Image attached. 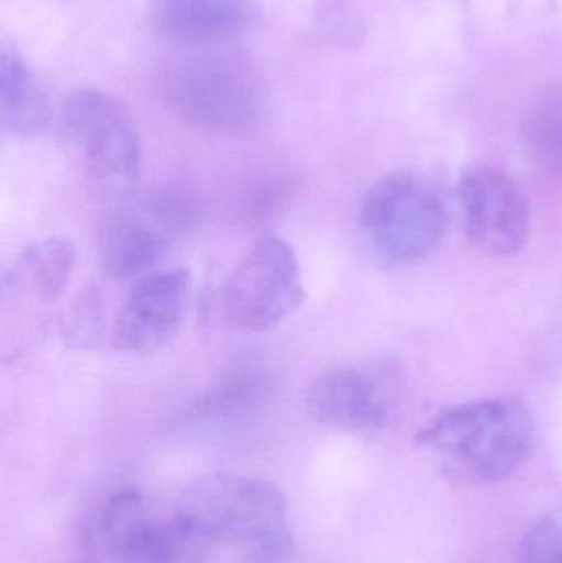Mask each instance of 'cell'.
Returning <instances> with one entry per match:
<instances>
[{
	"mask_svg": "<svg viewBox=\"0 0 562 563\" xmlns=\"http://www.w3.org/2000/svg\"><path fill=\"white\" fill-rule=\"evenodd\" d=\"M418 442L455 486H485L510 478L533 449V422L524 402L491 397L439 412Z\"/></svg>",
	"mask_w": 562,
	"mask_h": 563,
	"instance_id": "cell-1",
	"label": "cell"
},
{
	"mask_svg": "<svg viewBox=\"0 0 562 563\" xmlns=\"http://www.w3.org/2000/svg\"><path fill=\"white\" fill-rule=\"evenodd\" d=\"M158 88L175 114L210 131H247L267 104L257 66L223 42L184 45L162 65Z\"/></svg>",
	"mask_w": 562,
	"mask_h": 563,
	"instance_id": "cell-2",
	"label": "cell"
},
{
	"mask_svg": "<svg viewBox=\"0 0 562 563\" xmlns=\"http://www.w3.org/2000/svg\"><path fill=\"white\" fill-rule=\"evenodd\" d=\"M445 220L436 188L409 172L375 181L359 211L360 233L370 257L392 269L412 266L432 254L444 236Z\"/></svg>",
	"mask_w": 562,
	"mask_h": 563,
	"instance_id": "cell-3",
	"label": "cell"
},
{
	"mask_svg": "<svg viewBox=\"0 0 562 563\" xmlns=\"http://www.w3.org/2000/svg\"><path fill=\"white\" fill-rule=\"evenodd\" d=\"M287 498L274 483L234 473H213L197 479L178 503L177 515L211 544L243 551L257 539L289 526Z\"/></svg>",
	"mask_w": 562,
	"mask_h": 563,
	"instance_id": "cell-4",
	"label": "cell"
},
{
	"mask_svg": "<svg viewBox=\"0 0 562 563\" xmlns=\"http://www.w3.org/2000/svg\"><path fill=\"white\" fill-rule=\"evenodd\" d=\"M304 301L299 257L293 244L279 236L257 241L224 282V314L241 330H273L293 317Z\"/></svg>",
	"mask_w": 562,
	"mask_h": 563,
	"instance_id": "cell-5",
	"label": "cell"
},
{
	"mask_svg": "<svg viewBox=\"0 0 562 563\" xmlns=\"http://www.w3.org/2000/svg\"><path fill=\"white\" fill-rule=\"evenodd\" d=\"M63 119L92 177L112 190H132L141 174L142 142L124 102L102 89L81 88L66 99Z\"/></svg>",
	"mask_w": 562,
	"mask_h": 563,
	"instance_id": "cell-6",
	"label": "cell"
},
{
	"mask_svg": "<svg viewBox=\"0 0 562 563\" xmlns=\"http://www.w3.org/2000/svg\"><path fill=\"white\" fill-rule=\"evenodd\" d=\"M462 231L487 257H511L527 246L531 211L524 188L504 170L477 165L462 174L458 187Z\"/></svg>",
	"mask_w": 562,
	"mask_h": 563,
	"instance_id": "cell-7",
	"label": "cell"
},
{
	"mask_svg": "<svg viewBox=\"0 0 562 563\" xmlns=\"http://www.w3.org/2000/svg\"><path fill=\"white\" fill-rule=\"evenodd\" d=\"M191 276L184 267L139 277L112 323V346L122 353L151 354L167 346L184 323Z\"/></svg>",
	"mask_w": 562,
	"mask_h": 563,
	"instance_id": "cell-8",
	"label": "cell"
},
{
	"mask_svg": "<svg viewBox=\"0 0 562 563\" xmlns=\"http://www.w3.org/2000/svg\"><path fill=\"white\" fill-rule=\"evenodd\" d=\"M177 210L151 207L119 210L99 231V263L111 279H134L148 274L170 246Z\"/></svg>",
	"mask_w": 562,
	"mask_h": 563,
	"instance_id": "cell-9",
	"label": "cell"
},
{
	"mask_svg": "<svg viewBox=\"0 0 562 563\" xmlns=\"http://www.w3.org/2000/svg\"><path fill=\"white\" fill-rule=\"evenodd\" d=\"M304 402L317 423L349 432H376L385 429L389 419L385 387L360 367H339L316 377Z\"/></svg>",
	"mask_w": 562,
	"mask_h": 563,
	"instance_id": "cell-10",
	"label": "cell"
},
{
	"mask_svg": "<svg viewBox=\"0 0 562 563\" xmlns=\"http://www.w3.org/2000/svg\"><path fill=\"white\" fill-rule=\"evenodd\" d=\"M256 0H151V22L181 45L220 43L256 20Z\"/></svg>",
	"mask_w": 562,
	"mask_h": 563,
	"instance_id": "cell-11",
	"label": "cell"
},
{
	"mask_svg": "<svg viewBox=\"0 0 562 563\" xmlns=\"http://www.w3.org/2000/svg\"><path fill=\"white\" fill-rule=\"evenodd\" d=\"M0 119L20 137L42 134L52 121L45 89L13 46H3L0 58Z\"/></svg>",
	"mask_w": 562,
	"mask_h": 563,
	"instance_id": "cell-12",
	"label": "cell"
},
{
	"mask_svg": "<svg viewBox=\"0 0 562 563\" xmlns=\"http://www.w3.org/2000/svg\"><path fill=\"white\" fill-rule=\"evenodd\" d=\"M151 519L141 489L134 486L114 489L96 506L86 522V552L115 561Z\"/></svg>",
	"mask_w": 562,
	"mask_h": 563,
	"instance_id": "cell-13",
	"label": "cell"
},
{
	"mask_svg": "<svg viewBox=\"0 0 562 563\" xmlns=\"http://www.w3.org/2000/svg\"><path fill=\"white\" fill-rule=\"evenodd\" d=\"M211 542L180 516L151 519L115 563H205Z\"/></svg>",
	"mask_w": 562,
	"mask_h": 563,
	"instance_id": "cell-14",
	"label": "cell"
},
{
	"mask_svg": "<svg viewBox=\"0 0 562 563\" xmlns=\"http://www.w3.org/2000/svg\"><path fill=\"white\" fill-rule=\"evenodd\" d=\"M76 266L71 241L49 236L23 250L12 271V282L32 290L45 303L58 300L68 287Z\"/></svg>",
	"mask_w": 562,
	"mask_h": 563,
	"instance_id": "cell-15",
	"label": "cell"
},
{
	"mask_svg": "<svg viewBox=\"0 0 562 563\" xmlns=\"http://www.w3.org/2000/svg\"><path fill=\"white\" fill-rule=\"evenodd\" d=\"M525 144L538 168L562 178V85L541 92L524 128Z\"/></svg>",
	"mask_w": 562,
	"mask_h": 563,
	"instance_id": "cell-16",
	"label": "cell"
},
{
	"mask_svg": "<svg viewBox=\"0 0 562 563\" xmlns=\"http://www.w3.org/2000/svg\"><path fill=\"white\" fill-rule=\"evenodd\" d=\"M368 29L356 0H313L309 36L316 45L340 52H359Z\"/></svg>",
	"mask_w": 562,
	"mask_h": 563,
	"instance_id": "cell-17",
	"label": "cell"
},
{
	"mask_svg": "<svg viewBox=\"0 0 562 563\" xmlns=\"http://www.w3.org/2000/svg\"><path fill=\"white\" fill-rule=\"evenodd\" d=\"M518 563H562V506L531 526L521 541Z\"/></svg>",
	"mask_w": 562,
	"mask_h": 563,
	"instance_id": "cell-18",
	"label": "cell"
},
{
	"mask_svg": "<svg viewBox=\"0 0 562 563\" xmlns=\"http://www.w3.org/2000/svg\"><path fill=\"white\" fill-rule=\"evenodd\" d=\"M63 327L66 336L71 338L78 346L95 344L102 327L101 298L95 288L82 291L73 301L63 320Z\"/></svg>",
	"mask_w": 562,
	"mask_h": 563,
	"instance_id": "cell-19",
	"label": "cell"
},
{
	"mask_svg": "<svg viewBox=\"0 0 562 563\" xmlns=\"http://www.w3.org/2000/svg\"><path fill=\"white\" fill-rule=\"evenodd\" d=\"M293 555L294 534L286 526L244 548L240 563H289Z\"/></svg>",
	"mask_w": 562,
	"mask_h": 563,
	"instance_id": "cell-20",
	"label": "cell"
},
{
	"mask_svg": "<svg viewBox=\"0 0 562 563\" xmlns=\"http://www.w3.org/2000/svg\"><path fill=\"white\" fill-rule=\"evenodd\" d=\"M73 563H99L98 558L92 554H86L85 558L78 559V561H75Z\"/></svg>",
	"mask_w": 562,
	"mask_h": 563,
	"instance_id": "cell-21",
	"label": "cell"
}]
</instances>
